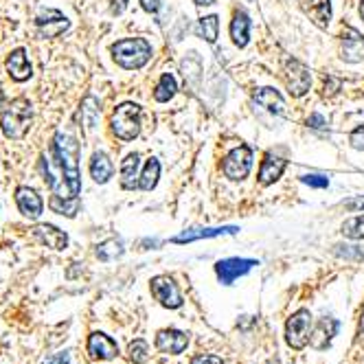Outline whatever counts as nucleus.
<instances>
[{
  "label": "nucleus",
  "mask_w": 364,
  "mask_h": 364,
  "mask_svg": "<svg viewBox=\"0 0 364 364\" xmlns=\"http://www.w3.org/2000/svg\"><path fill=\"white\" fill-rule=\"evenodd\" d=\"M33 237L40 244L53 248V250H64L68 246V235L64 230H60L58 226H53V224H38L33 228Z\"/></svg>",
  "instance_id": "nucleus-17"
},
{
  "label": "nucleus",
  "mask_w": 364,
  "mask_h": 364,
  "mask_svg": "<svg viewBox=\"0 0 364 364\" xmlns=\"http://www.w3.org/2000/svg\"><path fill=\"white\" fill-rule=\"evenodd\" d=\"M16 204L18 211L27 218V220H38L44 211V202L40 198V193L31 187H18L16 189Z\"/></svg>",
  "instance_id": "nucleus-13"
},
{
  "label": "nucleus",
  "mask_w": 364,
  "mask_h": 364,
  "mask_svg": "<svg viewBox=\"0 0 364 364\" xmlns=\"http://www.w3.org/2000/svg\"><path fill=\"white\" fill-rule=\"evenodd\" d=\"M250 167H252V149L248 145H240L235 149H230L222 163L224 176L232 182H240V180L248 178Z\"/></svg>",
  "instance_id": "nucleus-6"
},
{
  "label": "nucleus",
  "mask_w": 364,
  "mask_h": 364,
  "mask_svg": "<svg viewBox=\"0 0 364 364\" xmlns=\"http://www.w3.org/2000/svg\"><path fill=\"white\" fill-rule=\"evenodd\" d=\"M200 73H202V62L196 53H189L185 60H182V75H185V80L196 86L198 80H200Z\"/></svg>",
  "instance_id": "nucleus-30"
},
{
  "label": "nucleus",
  "mask_w": 364,
  "mask_h": 364,
  "mask_svg": "<svg viewBox=\"0 0 364 364\" xmlns=\"http://www.w3.org/2000/svg\"><path fill=\"white\" fill-rule=\"evenodd\" d=\"M68 27H70L68 18L58 9H46L36 18V31L44 40L46 38H60L64 31H68Z\"/></svg>",
  "instance_id": "nucleus-9"
},
{
  "label": "nucleus",
  "mask_w": 364,
  "mask_h": 364,
  "mask_svg": "<svg viewBox=\"0 0 364 364\" xmlns=\"http://www.w3.org/2000/svg\"><path fill=\"white\" fill-rule=\"evenodd\" d=\"M307 125H309V127H314V129H325L327 123H325V119H323L321 114H311V117L307 119Z\"/></svg>",
  "instance_id": "nucleus-40"
},
{
  "label": "nucleus",
  "mask_w": 364,
  "mask_h": 364,
  "mask_svg": "<svg viewBox=\"0 0 364 364\" xmlns=\"http://www.w3.org/2000/svg\"><path fill=\"white\" fill-rule=\"evenodd\" d=\"M230 38L240 48H244L250 42V16L246 11H235L230 22Z\"/></svg>",
  "instance_id": "nucleus-23"
},
{
  "label": "nucleus",
  "mask_w": 364,
  "mask_h": 364,
  "mask_svg": "<svg viewBox=\"0 0 364 364\" xmlns=\"http://www.w3.org/2000/svg\"><path fill=\"white\" fill-rule=\"evenodd\" d=\"M240 232L237 226H218V228H191V230H182L180 235H176L171 242L173 244H189L198 240H209V237H220V235H235Z\"/></svg>",
  "instance_id": "nucleus-16"
},
{
  "label": "nucleus",
  "mask_w": 364,
  "mask_h": 364,
  "mask_svg": "<svg viewBox=\"0 0 364 364\" xmlns=\"http://www.w3.org/2000/svg\"><path fill=\"white\" fill-rule=\"evenodd\" d=\"M50 154H53L55 161L60 163L73 196H80L82 193V173H80L82 147H80V143L75 141V136H70L66 132H55L53 143H50Z\"/></svg>",
  "instance_id": "nucleus-1"
},
{
  "label": "nucleus",
  "mask_w": 364,
  "mask_h": 364,
  "mask_svg": "<svg viewBox=\"0 0 364 364\" xmlns=\"http://www.w3.org/2000/svg\"><path fill=\"white\" fill-rule=\"evenodd\" d=\"M191 364H224V360L213 353H198L191 358Z\"/></svg>",
  "instance_id": "nucleus-36"
},
{
  "label": "nucleus",
  "mask_w": 364,
  "mask_h": 364,
  "mask_svg": "<svg viewBox=\"0 0 364 364\" xmlns=\"http://www.w3.org/2000/svg\"><path fill=\"white\" fill-rule=\"evenodd\" d=\"M82 125L86 129V134H92L97 129V123H99V117H101V108H99V101L95 97H86L82 101Z\"/></svg>",
  "instance_id": "nucleus-25"
},
{
  "label": "nucleus",
  "mask_w": 364,
  "mask_h": 364,
  "mask_svg": "<svg viewBox=\"0 0 364 364\" xmlns=\"http://www.w3.org/2000/svg\"><path fill=\"white\" fill-rule=\"evenodd\" d=\"M301 180L305 182V185L314 187V189H325L329 185V178L323 176V173H307V176H301Z\"/></svg>",
  "instance_id": "nucleus-34"
},
{
  "label": "nucleus",
  "mask_w": 364,
  "mask_h": 364,
  "mask_svg": "<svg viewBox=\"0 0 364 364\" xmlns=\"http://www.w3.org/2000/svg\"><path fill=\"white\" fill-rule=\"evenodd\" d=\"M50 211L58 213V215H66V218H75L77 211H80V198H58V196H50L48 200Z\"/></svg>",
  "instance_id": "nucleus-26"
},
{
  "label": "nucleus",
  "mask_w": 364,
  "mask_h": 364,
  "mask_svg": "<svg viewBox=\"0 0 364 364\" xmlns=\"http://www.w3.org/2000/svg\"><path fill=\"white\" fill-rule=\"evenodd\" d=\"M255 266H259L255 259L230 257V259H222V262L215 264V274L222 285H232V281L248 274Z\"/></svg>",
  "instance_id": "nucleus-10"
},
{
  "label": "nucleus",
  "mask_w": 364,
  "mask_h": 364,
  "mask_svg": "<svg viewBox=\"0 0 364 364\" xmlns=\"http://www.w3.org/2000/svg\"><path fill=\"white\" fill-rule=\"evenodd\" d=\"M33 121V106L27 97H16L0 110V129L9 141H22Z\"/></svg>",
  "instance_id": "nucleus-2"
},
{
  "label": "nucleus",
  "mask_w": 364,
  "mask_h": 364,
  "mask_svg": "<svg viewBox=\"0 0 364 364\" xmlns=\"http://www.w3.org/2000/svg\"><path fill=\"white\" fill-rule=\"evenodd\" d=\"M303 9L311 18V22L316 24V27L327 29V24L331 20V3H329V0H305Z\"/></svg>",
  "instance_id": "nucleus-22"
},
{
  "label": "nucleus",
  "mask_w": 364,
  "mask_h": 364,
  "mask_svg": "<svg viewBox=\"0 0 364 364\" xmlns=\"http://www.w3.org/2000/svg\"><path fill=\"white\" fill-rule=\"evenodd\" d=\"M341 58L349 64H358L364 60V38L353 27H347L343 33Z\"/></svg>",
  "instance_id": "nucleus-15"
},
{
  "label": "nucleus",
  "mask_w": 364,
  "mask_h": 364,
  "mask_svg": "<svg viewBox=\"0 0 364 364\" xmlns=\"http://www.w3.org/2000/svg\"><path fill=\"white\" fill-rule=\"evenodd\" d=\"M255 103L257 106H262L264 110H268L270 114L274 117H288V106H285L283 97L274 90V88H259L257 95H255Z\"/></svg>",
  "instance_id": "nucleus-20"
},
{
  "label": "nucleus",
  "mask_w": 364,
  "mask_h": 364,
  "mask_svg": "<svg viewBox=\"0 0 364 364\" xmlns=\"http://www.w3.org/2000/svg\"><path fill=\"white\" fill-rule=\"evenodd\" d=\"M196 5H200V7H206V5H215L218 0H193Z\"/></svg>",
  "instance_id": "nucleus-44"
},
{
  "label": "nucleus",
  "mask_w": 364,
  "mask_h": 364,
  "mask_svg": "<svg viewBox=\"0 0 364 364\" xmlns=\"http://www.w3.org/2000/svg\"><path fill=\"white\" fill-rule=\"evenodd\" d=\"M358 343L364 347V305L360 309V323H358Z\"/></svg>",
  "instance_id": "nucleus-41"
},
{
  "label": "nucleus",
  "mask_w": 364,
  "mask_h": 364,
  "mask_svg": "<svg viewBox=\"0 0 364 364\" xmlns=\"http://www.w3.org/2000/svg\"><path fill=\"white\" fill-rule=\"evenodd\" d=\"M42 364H70V355L68 351H58V353H50Z\"/></svg>",
  "instance_id": "nucleus-38"
},
{
  "label": "nucleus",
  "mask_w": 364,
  "mask_h": 364,
  "mask_svg": "<svg viewBox=\"0 0 364 364\" xmlns=\"http://www.w3.org/2000/svg\"><path fill=\"white\" fill-rule=\"evenodd\" d=\"M341 232H343L345 237H349V240H362V242H364V215L349 218V220L343 224Z\"/></svg>",
  "instance_id": "nucleus-31"
},
{
  "label": "nucleus",
  "mask_w": 364,
  "mask_h": 364,
  "mask_svg": "<svg viewBox=\"0 0 364 364\" xmlns=\"http://www.w3.org/2000/svg\"><path fill=\"white\" fill-rule=\"evenodd\" d=\"M266 364H281V362H279V358H270V360H268Z\"/></svg>",
  "instance_id": "nucleus-46"
},
{
  "label": "nucleus",
  "mask_w": 364,
  "mask_h": 364,
  "mask_svg": "<svg viewBox=\"0 0 364 364\" xmlns=\"http://www.w3.org/2000/svg\"><path fill=\"white\" fill-rule=\"evenodd\" d=\"M200 31H202V38L213 44L218 40V33H220V20L218 16H206V18H200Z\"/></svg>",
  "instance_id": "nucleus-33"
},
{
  "label": "nucleus",
  "mask_w": 364,
  "mask_h": 364,
  "mask_svg": "<svg viewBox=\"0 0 364 364\" xmlns=\"http://www.w3.org/2000/svg\"><path fill=\"white\" fill-rule=\"evenodd\" d=\"M5 103H7V97H5L3 84H0V110H3V108H5Z\"/></svg>",
  "instance_id": "nucleus-43"
},
{
  "label": "nucleus",
  "mask_w": 364,
  "mask_h": 364,
  "mask_svg": "<svg viewBox=\"0 0 364 364\" xmlns=\"http://www.w3.org/2000/svg\"><path fill=\"white\" fill-rule=\"evenodd\" d=\"M309 333H311L309 309H296L288 318V323H285V343H288L294 351H301L309 343Z\"/></svg>",
  "instance_id": "nucleus-5"
},
{
  "label": "nucleus",
  "mask_w": 364,
  "mask_h": 364,
  "mask_svg": "<svg viewBox=\"0 0 364 364\" xmlns=\"http://www.w3.org/2000/svg\"><path fill=\"white\" fill-rule=\"evenodd\" d=\"M127 355L134 364H145L149 360V345L143 341V338H136V341L129 343L127 347Z\"/></svg>",
  "instance_id": "nucleus-32"
},
{
  "label": "nucleus",
  "mask_w": 364,
  "mask_h": 364,
  "mask_svg": "<svg viewBox=\"0 0 364 364\" xmlns=\"http://www.w3.org/2000/svg\"><path fill=\"white\" fill-rule=\"evenodd\" d=\"M110 127L112 134L119 141H134L141 134V106L132 101H125L121 106H117V110L112 112L110 119Z\"/></svg>",
  "instance_id": "nucleus-4"
},
{
  "label": "nucleus",
  "mask_w": 364,
  "mask_h": 364,
  "mask_svg": "<svg viewBox=\"0 0 364 364\" xmlns=\"http://www.w3.org/2000/svg\"><path fill=\"white\" fill-rule=\"evenodd\" d=\"M149 288H151L154 299L167 309H178V307H182V303H185V301H182V292L178 288V283L169 274L154 277L149 281Z\"/></svg>",
  "instance_id": "nucleus-7"
},
{
  "label": "nucleus",
  "mask_w": 364,
  "mask_h": 364,
  "mask_svg": "<svg viewBox=\"0 0 364 364\" xmlns=\"http://www.w3.org/2000/svg\"><path fill=\"white\" fill-rule=\"evenodd\" d=\"M343 248L345 250L338 248L336 255H341V257H353V259H364V246H343Z\"/></svg>",
  "instance_id": "nucleus-37"
},
{
  "label": "nucleus",
  "mask_w": 364,
  "mask_h": 364,
  "mask_svg": "<svg viewBox=\"0 0 364 364\" xmlns=\"http://www.w3.org/2000/svg\"><path fill=\"white\" fill-rule=\"evenodd\" d=\"M285 165H288V161L281 159V156L268 151L264 156V161H262V167H259V182H262L264 187L272 185V182H277L283 171H285Z\"/></svg>",
  "instance_id": "nucleus-18"
},
{
  "label": "nucleus",
  "mask_w": 364,
  "mask_h": 364,
  "mask_svg": "<svg viewBox=\"0 0 364 364\" xmlns=\"http://www.w3.org/2000/svg\"><path fill=\"white\" fill-rule=\"evenodd\" d=\"M112 58L125 70H139L151 58V44L145 38H125L112 44Z\"/></svg>",
  "instance_id": "nucleus-3"
},
{
  "label": "nucleus",
  "mask_w": 364,
  "mask_h": 364,
  "mask_svg": "<svg viewBox=\"0 0 364 364\" xmlns=\"http://www.w3.org/2000/svg\"><path fill=\"white\" fill-rule=\"evenodd\" d=\"M283 75H285V84H288L292 97H303L311 86L309 68L294 58H288L283 62Z\"/></svg>",
  "instance_id": "nucleus-8"
},
{
  "label": "nucleus",
  "mask_w": 364,
  "mask_h": 364,
  "mask_svg": "<svg viewBox=\"0 0 364 364\" xmlns=\"http://www.w3.org/2000/svg\"><path fill=\"white\" fill-rule=\"evenodd\" d=\"M360 18L364 20V0H362V3H360Z\"/></svg>",
  "instance_id": "nucleus-45"
},
{
  "label": "nucleus",
  "mask_w": 364,
  "mask_h": 364,
  "mask_svg": "<svg viewBox=\"0 0 364 364\" xmlns=\"http://www.w3.org/2000/svg\"><path fill=\"white\" fill-rule=\"evenodd\" d=\"M345 209H349V211H364V196L345 202Z\"/></svg>",
  "instance_id": "nucleus-39"
},
{
  "label": "nucleus",
  "mask_w": 364,
  "mask_h": 364,
  "mask_svg": "<svg viewBox=\"0 0 364 364\" xmlns=\"http://www.w3.org/2000/svg\"><path fill=\"white\" fill-rule=\"evenodd\" d=\"M176 90H178V84H176V80H173V75H171V73H165V75L161 77L159 86L154 88V99L159 101V103H167V101L176 95Z\"/></svg>",
  "instance_id": "nucleus-28"
},
{
  "label": "nucleus",
  "mask_w": 364,
  "mask_h": 364,
  "mask_svg": "<svg viewBox=\"0 0 364 364\" xmlns=\"http://www.w3.org/2000/svg\"><path fill=\"white\" fill-rule=\"evenodd\" d=\"M349 143H351L353 149H362L364 151V125L355 127L353 132L349 134Z\"/></svg>",
  "instance_id": "nucleus-35"
},
{
  "label": "nucleus",
  "mask_w": 364,
  "mask_h": 364,
  "mask_svg": "<svg viewBox=\"0 0 364 364\" xmlns=\"http://www.w3.org/2000/svg\"><path fill=\"white\" fill-rule=\"evenodd\" d=\"M338 327H341V323H338L336 318H323V321H318L316 327L311 329V333H309V345L314 347V349H318V351L327 349L329 343H331V338L338 331Z\"/></svg>",
  "instance_id": "nucleus-19"
},
{
  "label": "nucleus",
  "mask_w": 364,
  "mask_h": 364,
  "mask_svg": "<svg viewBox=\"0 0 364 364\" xmlns=\"http://www.w3.org/2000/svg\"><path fill=\"white\" fill-rule=\"evenodd\" d=\"M5 70L16 84L29 82L33 77V66L27 58V48H22V46L14 48L5 60Z\"/></svg>",
  "instance_id": "nucleus-11"
},
{
  "label": "nucleus",
  "mask_w": 364,
  "mask_h": 364,
  "mask_svg": "<svg viewBox=\"0 0 364 364\" xmlns=\"http://www.w3.org/2000/svg\"><path fill=\"white\" fill-rule=\"evenodd\" d=\"M88 353L95 360H112L119 355V345L103 331H95L88 336Z\"/></svg>",
  "instance_id": "nucleus-14"
},
{
  "label": "nucleus",
  "mask_w": 364,
  "mask_h": 364,
  "mask_svg": "<svg viewBox=\"0 0 364 364\" xmlns=\"http://www.w3.org/2000/svg\"><path fill=\"white\" fill-rule=\"evenodd\" d=\"M123 242L121 240H108L97 246V259L99 262H114V259H119L123 255Z\"/></svg>",
  "instance_id": "nucleus-29"
},
{
  "label": "nucleus",
  "mask_w": 364,
  "mask_h": 364,
  "mask_svg": "<svg viewBox=\"0 0 364 364\" xmlns=\"http://www.w3.org/2000/svg\"><path fill=\"white\" fill-rule=\"evenodd\" d=\"M114 173V165L110 161V156L106 151H95L90 159V176L97 185H106V182L112 178Z\"/></svg>",
  "instance_id": "nucleus-21"
},
{
  "label": "nucleus",
  "mask_w": 364,
  "mask_h": 364,
  "mask_svg": "<svg viewBox=\"0 0 364 364\" xmlns=\"http://www.w3.org/2000/svg\"><path fill=\"white\" fill-rule=\"evenodd\" d=\"M154 345L161 353L180 355L189 345V336L185 331H180V329H161L159 333H156Z\"/></svg>",
  "instance_id": "nucleus-12"
},
{
  "label": "nucleus",
  "mask_w": 364,
  "mask_h": 364,
  "mask_svg": "<svg viewBox=\"0 0 364 364\" xmlns=\"http://www.w3.org/2000/svg\"><path fill=\"white\" fill-rule=\"evenodd\" d=\"M141 7L147 14H156V11H159V0H141Z\"/></svg>",
  "instance_id": "nucleus-42"
},
{
  "label": "nucleus",
  "mask_w": 364,
  "mask_h": 364,
  "mask_svg": "<svg viewBox=\"0 0 364 364\" xmlns=\"http://www.w3.org/2000/svg\"><path fill=\"white\" fill-rule=\"evenodd\" d=\"M159 178H161V163L156 159H149L139 176V189L143 191H151L156 185H159Z\"/></svg>",
  "instance_id": "nucleus-27"
},
{
  "label": "nucleus",
  "mask_w": 364,
  "mask_h": 364,
  "mask_svg": "<svg viewBox=\"0 0 364 364\" xmlns=\"http://www.w3.org/2000/svg\"><path fill=\"white\" fill-rule=\"evenodd\" d=\"M139 165H141L139 154H127L123 159V163H121V187L123 189L139 187Z\"/></svg>",
  "instance_id": "nucleus-24"
}]
</instances>
